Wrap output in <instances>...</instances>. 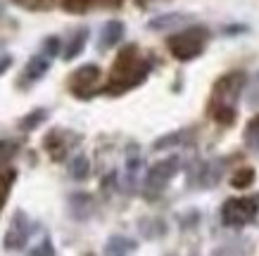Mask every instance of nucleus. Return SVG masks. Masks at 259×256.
Wrapping results in <instances>:
<instances>
[{
	"mask_svg": "<svg viewBox=\"0 0 259 256\" xmlns=\"http://www.w3.org/2000/svg\"><path fill=\"white\" fill-rule=\"evenodd\" d=\"M245 85V74L243 71H236V74H228L217 83V105L219 107H228L233 109V100H236L240 90Z\"/></svg>",
	"mask_w": 259,
	"mask_h": 256,
	"instance_id": "nucleus-4",
	"label": "nucleus"
},
{
	"mask_svg": "<svg viewBox=\"0 0 259 256\" xmlns=\"http://www.w3.org/2000/svg\"><path fill=\"white\" fill-rule=\"evenodd\" d=\"M48 69H50V60L48 57H40V55L31 57L29 64H26V69H24V83H36L38 78H43V74Z\"/></svg>",
	"mask_w": 259,
	"mask_h": 256,
	"instance_id": "nucleus-8",
	"label": "nucleus"
},
{
	"mask_svg": "<svg viewBox=\"0 0 259 256\" xmlns=\"http://www.w3.org/2000/svg\"><path fill=\"white\" fill-rule=\"evenodd\" d=\"M10 64H12V57H10V55H5V57H0V74H3L5 69H8Z\"/></svg>",
	"mask_w": 259,
	"mask_h": 256,
	"instance_id": "nucleus-18",
	"label": "nucleus"
},
{
	"mask_svg": "<svg viewBox=\"0 0 259 256\" xmlns=\"http://www.w3.org/2000/svg\"><path fill=\"white\" fill-rule=\"evenodd\" d=\"M43 53L48 55V60H50V57H55V55L60 53V38H57V36L46 38V43H43Z\"/></svg>",
	"mask_w": 259,
	"mask_h": 256,
	"instance_id": "nucleus-16",
	"label": "nucleus"
},
{
	"mask_svg": "<svg viewBox=\"0 0 259 256\" xmlns=\"http://www.w3.org/2000/svg\"><path fill=\"white\" fill-rule=\"evenodd\" d=\"M46 117H48V112H46V109H33L31 114H26V117L22 119V124H19V128H22V131H33V128H36V126H38Z\"/></svg>",
	"mask_w": 259,
	"mask_h": 256,
	"instance_id": "nucleus-13",
	"label": "nucleus"
},
{
	"mask_svg": "<svg viewBox=\"0 0 259 256\" xmlns=\"http://www.w3.org/2000/svg\"><path fill=\"white\" fill-rule=\"evenodd\" d=\"M204 40H207V31L200 29V26H193V29H186V31L176 33L169 38V50L176 60L186 62V60H193L204 50Z\"/></svg>",
	"mask_w": 259,
	"mask_h": 256,
	"instance_id": "nucleus-1",
	"label": "nucleus"
},
{
	"mask_svg": "<svg viewBox=\"0 0 259 256\" xmlns=\"http://www.w3.org/2000/svg\"><path fill=\"white\" fill-rule=\"evenodd\" d=\"M121 38H124V24L117 22V19H112V22L105 24V29H102V33H100V47L102 50L114 47Z\"/></svg>",
	"mask_w": 259,
	"mask_h": 256,
	"instance_id": "nucleus-7",
	"label": "nucleus"
},
{
	"mask_svg": "<svg viewBox=\"0 0 259 256\" xmlns=\"http://www.w3.org/2000/svg\"><path fill=\"white\" fill-rule=\"evenodd\" d=\"M74 81H79V83H86V85H91V83H95L98 78H100V69L95 67V64H86V67H81L76 74H74Z\"/></svg>",
	"mask_w": 259,
	"mask_h": 256,
	"instance_id": "nucleus-11",
	"label": "nucleus"
},
{
	"mask_svg": "<svg viewBox=\"0 0 259 256\" xmlns=\"http://www.w3.org/2000/svg\"><path fill=\"white\" fill-rule=\"evenodd\" d=\"M138 247L136 240L124 237V235H112L107 244H105V256H128L134 249Z\"/></svg>",
	"mask_w": 259,
	"mask_h": 256,
	"instance_id": "nucleus-6",
	"label": "nucleus"
},
{
	"mask_svg": "<svg viewBox=\"0 0 259 256\" xmlns=\"http://www.w3.org/2000/svg\"><path fill=\"white\" fill-rule=\"evenodd\" d=\"M26 256H55V247H53V242L50 240H43L38 247H33Z\"/></svg>",
	"mask_w": 259,
	"mask_h": 256,
	"instance_id": "nucleus-15",
	"label": "nucleus"
},
{
	"mask_svg": "<svg viewBox=\"0 0 259 256\" xmlns=\"http://www.w3.org/2000/svg\"><path fill=\"white\" fill-rule=\"evenodd\" d=\"M259 214V197L250 194V197H236V199H228L221 209V221L224 225L231 228H240V225L254 221V216Z\"/></svg>",
	"mask_w": 259,
	"mask_h": 256,
	"instance_id": "nucleus-2",
	"label": "nucleus"
},
{
	"mask_svg": "<svg viewBox=\"0 0 259 256\" xmlns=\"http://www.w3.org/2000/svg\"><path fill=\"white\" fill-rule=\"evenodd\" d=\"M69 173H71V178H74V180H86L88 173H91L88 157H83V155L74 157V159H71V164H69Z\"/></svg>",
	"mask_w": 259,
	"mask_h": 256,
	"instance_id": "nucleus-10",
	"label": "nucleus"
},
{
	"mask_svg": "<svg viewBox=\"0 0 259 256\" xmlns=\"http://www.w3.org/2000/svg\"><path fill=\"white\" fill-rule=\"evenodd\" d=\"M86 38H88V31H86V29H81V31L74 33V38H71L69 47L64 50V60H67V62H69V60H74L76 55L83 53V47H86Z\"/></svg>",
	"mask_w": 259,
	"mask_h": 256,
	"instance_id": "nucleus-9",
	"label": "nucleus"
},
{
	"mask_svg": "<svg viewBox=\"0 0 259 256\" xmlns=\"http://www.w3.org/2000/svg\"><path fill=\"white\" fill-rule=\"evenodd\" d=\"M29 235H31V223H29V218L24 211H17L15 218H12V223L8 228V235H5V247L8 249H22L29 240Z\"/></svg>",
	"mask_w": 259,
	"mask_h": 256,
	"instance_id": "nucleus-5",
	"label": "nucleus"
},
{
	"mask_svg": "<svg viewBox=\"0 0 259 256\" xmlns=\"http://www.w3.org/2000/svg\"><path fill=\"white\" fill-rule=\"evenodd\" d=\"M174 19H181L179 15H164V17H157V19H152L150 22V29H166V26H171Z\"/></svg>",
	"mask_w": 259,
	"mask_h": 256,
	"instance_id": "nucleus-17",
	"label": "nucleus"
},
{
	"mask_svg": "<svg viewBox=\"0 0 259 256\" xmlns=\"http://www.w3.org/2000/svg\"><path fill=\"white\" fill-rule=\"evenodd\" d=\"M245 140H247V145L254 149H259V117H254L247 124V128H245Z\"/></svg>",
	"mask_w": 259,
	"mask_h": 256,
	"instance_id": "nucleus-14",
	"label": "nucleus"
},
{
	"mask_svg": "<svg viewBox=\"0 0 259 256\" xmlns=\"http://www.w3.org/2000/svg\"><path fill=\"white\" fill-rule=\"evenodd\" d=\"M179 157H169V159H162V162H157L152 169H150L148 178H145V187H148V192H162L169 183H171V178L179 173Z\"/></svg>",
	"mask_w": 259,
	"mask_h": 256,
	"instance_id": "nucleus-3",
	"label": "nucleus"
},
{
	"mask_svg": "<svg viewBox=\"0 0 259 256\" xmlns=\"http://www.w3.org/2000/svg\"><path fill=\"white\" fill-rule=\"evenodd\" d=\"M252 183H254V171L252 169H240L236 176L231 178V185L236 187V190H245V187H250Z\"/></svg>",
	"mask_w": 259,
	"mask_h": 256,
	"instance_id": "nucleus-12",
	"label": "nucleus"
}]
</instances>
